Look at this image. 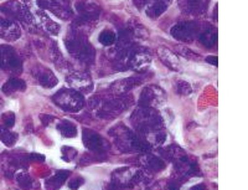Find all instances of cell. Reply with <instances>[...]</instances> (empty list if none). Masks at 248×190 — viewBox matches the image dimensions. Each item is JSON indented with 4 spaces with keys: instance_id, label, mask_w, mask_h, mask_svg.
<instances>
[{
    "instance_id": "cell-15",
    "label": "cell",
    "mask_w": 248,
    "mask_h": 190,
    "mask_svg": "<svg viewBox=\"0 0 248 190\" xmlns=\"http://www.w3.org/2000/svg\"><path fill=\"white\" fill-rule=\"evenodd\" d=\"M70 172L68 171H60L57 172L55 175H52L51 178H48L46 180L45 185H46V189L47 190H59L61 188V185L63 184L66 179L68 178L70 175Z\"/></svg>"
},
{
    "instance_id": "cell-17",
    "label": "cell",
    "mask_w": 248,
    "mask_h": 190,
    "mask_svg": "<svg viewBox=\"0 0 248 190\" xmlns=\"http://www.w3.org/2000/svg\"><path fill=\"white\" fill-rule=\"evenodd\" d=\"M36 15H37L36 17L37 20H39V23L41 24V26H44V29H45L46 32H51V34H54V35L59 34L60 32L59 24L55 23L54 20H51V17L47 16V15L43 12H37Z\"/></svg>"
},
{
    "instance_id": "cell-27",
    "label": "cell",
    "mask_w": 248,
    "mask_h": 190,
    "mask_svg": "<svg viewBox=\"0 0 248 190\" xmlns=\"http://www.w3.org/2000/svg\"><path fill=\"white\" fill-rule=\"evenodd\" d=\"M176 51L184 56L185 59H189V60H194V61H199L201 60V56L196 52H194L192 50H190L189 48H185V46H176Z\"/></svg>"
},
{
    "instance_id": "cell-9",
    "label": "cell",
    "mask_w": 248,
    "mask_h": 190,
    "mask_svg": "<svg viewBox=\"0 0 248 190\" xmlns=\"http://www.w3.org/2000/svg\"><path fill=\"white\" fill-rule=\"evenodd\" d=\"M199 32V26L196 23H183L175 26L171 30L172 36L183 41H190Z\"/></svg>"
},
{
    "instance_id": "cell-21",
    "label": "cell",
    "mask_w": 248,
    "mask_h": 190,
    "mask_svg": "<svg viewBox=\"0 0 248 190\" xmlns=\"http://www.w3.org/2000/svg\"><path fill=\"white\" fill-rule=\"evenodd\" d=\"M150 61H152V57L149 55L144 54V52H138V54H136L132 57L130 63H132L134 70H137V71H143V70H145L149 66Z\"/></svg>"
},
{
    "instance_id": "cell-25",
    "label": "cell",
    "mask_w": 248,
    "mask_h": 190,
    "mask_svg": "<svg viewBox=\"0 0 248 190\" xmlns=\"http://www.w3.org/2000/svg\"><path fill=\"white\" fill-rule=\"evenodd\" d=\"M0 141L8 147H13L17 142V134L13 133L8 128L0 126Z\"/></svg>"
},
{
    "instance_id": "cell-20",
    "label": "cell",
    "mask_w": 248,
    "mask_h": 190,
    "mask_svg": "<svg viewBox=\"0 0 248 190\" xmlns=\"http://www.w3.org/2000/svg\"><path fill=\"white\" fill-rule=\"evenodd\" d=\"M163 154L165 156V158L169 159V160H171L172 163L175 162H179V160H181V159L186 158V153L184 149H181L179 145H169L168 148H165L163 152Z\"/></svg>"
},
{
    "instance_id": "cell-34",
    "label": "cell",
    "mask_w": 248,
    "mask_h": 190,
    "mask_svg": "<svg viewBox=\"0 0 248 190\" xmlns=\"http://www.w3.org/2000/svg\"><path fill=\"white\" fill-rule=\"evenodd\" d=\"M168 189L169 190H179L180 189V183L178 180H170L168 183Z\"/></svg>"
},
{
    "instance_id": "cell-35",
    "label": "cell",
    "mask_w": 248,
    "mask_h": 190,
    "mask_svg": "<svg viewBox=\"0 0 248 190\" xmlns=\"http://www.w3.org/2000/svg\"><path fill=\"white\" fill-rule=\"evenodd\" d=\"M40 119H41V122H43L44 125L47 126L51 121H54V117L48 116V114H41V116H40Z\"/></svg>"
},
{
    "instance_id": "cell-6",
    "label": "cell",
    "mask_w": 248,
    "mask_h": 190,
    "mask_svg": "<svg viewBox=\"0 0 248 190\" xmlns=\"http://www.w3.org/2000/svg\"><path fill=\"white\" fill-rule=\"evenodd\" d=\"M167 102V94L159 86H148L141 91L138 105L140 107L156 108Z\"/></svg>"
},
{
    "instance_id": "cell-32",
    "label": "cell",
    "mask_w": 248,
    "mask_h": 190,
    "mask_svg": "<svg viewBox=\"0 0 248 190\" xmlns=\"http://www.w3.org/2000/svg\"><path fill=\"white\" fill-rule=\"evenodd\" d=\"M76 154H77V151L76 149H74V148H71V147L62 148V158L65 159V160H67V162L72 160V159L76 157Z\"/></svg>"
},
{
    "instance_id": "cell-2",
    "label": "cell",
    "mask_w": 248,
    "mask_h": 190,
    "mask_svg": "<svg viewBox=\"0 0 248 190\" xmlns=\"http://www.w3.org/2000/svg\"><path fill=\"white\" fill-rule=\"evenodd\" d=\"M114 143L122 152L125 153H147L150 151V144L144 138L139 137L129 128L118 125L110 131Z\"/></svg>"
},
{
    "instance_id": "cell-18",
    "label": "cell",
    "mask_w": 248,
    "mask_h": 190,
    "mask_svg": "<svg viewBox=\"0 0 248 190\" xmlns=\"http://www.w3.org/2000/svg\"><path fill=\"white\" fill-rule=\"evenodd\" d=\"M170 0H152L147 9V14L150 17H158L159 15L163 14L168 9Z\"/></svg>"
},
{
    "instance_id": "cell-22",
    "label": "cell",
    "mask_w": 248,
    "mask_h": 190,
    "mask_svg": "<svg viewBox=\"0 0 248 190\" xmlns=\"http://www.w3.org/2000/svg\"><path fill=\"white\" fill-rule=\"evenodd\" d=\"M26 90L25 81L20 79H10L5 85L3 86V92L5 95H12L14 92H21Z\"/></svg>"
},
{
    "instance_id": "cell-4",
    "label": "cell",
    "mask_w": 248,
    "mask_h": 190,
    "mask_svg": "<svg viewBox=\"0 0 248 190\" xmlns=\"http://www.w3.org/2000/svg\"><path fill=\"white\" fill-rule=\"evenodd\" d=\"M52 99L61 110L66 112L76 113L85 107V98L76 90H68V88L60 90Z\"/></svg>"
},
{
    "instance_id": "cell-14",
    "label": "cell",
    "mask_w": 248,
    "mask_h": 190,
    "mask_svg": "<svg viewBox=\"0 0 248 190\" xmlns=\"http://www.w3.org/2000/svg\"><path fill=\"white\" fill-rule=\"evenodd\" d=\"M77 10L81 14V17L85 21H90V20L97 19L99 14V9L96 4H91V3H82L78 4L77 6Z\"/></svg>"
},
{
    "instance_id": "cell-24",
    "label": "cell",
    "mask_w": 248,
    "mask_h": 190,
    "mask_svg": "<svg viewBox=\"0 0 248 190\" xmlns=\"http://www.w3.org/2000/svg\"><path fill=\"white\" fill-rule=\"evenodd\" d=\"M57 131L66 138H74L77 134V128L74 123L67 119H63L57 125Z\"/></svg>"
},
{
    "instance_id": "cell-8",
    "label": "cell",
    "mask_w": 248,
    "mask_h": 190,
    "mask_svg": "<svg viewBox=\"0 0 248 190\" xmlns=\"http://www.w3.org/2000/svg\"><path fill=\"white\" fill-rule=\"evenodd\" d=\"M37 3L41 8L48 9L61 19H68L72 15L67 0H37Z\"/></svg>"
},
{
    "instance_id": "cell-7",
    "label": "cell",
    "mask_w": 248,
    "mask_h": 190,
    "mask_svg": "<svg viewBox=\"0 0 248 190\" xmlns=\"http://www.w3.org/2000/svg\"><path fill=\"white\" fill-rule=\"evenodd\" d=\"M82 134H83L82 139H83L86 148L92 151L93 153H105L109 149V143L97 132L85 128Z\"/></svg>"
},
{
    "instance_id": "cell-38",
    "label": "cell",
    "mask_w": 248,
    "mask_h": 190,
    "mask_svg": "<svg viewBox=\"0 0 248 190\" xmlns=\"http://www.w3.org/2000/svg\"><path fill=\"white\" fill-rule=\"evenodd\" d=\"M1 103H3V101H1V98H0V106H1Z\"/></svg>"
},
{
    "instance_id": "cell-1",
    "label": "cell",
    "mask_w": 248,
    "mask_h": 190,
    "mask_svg": "<svg viewBox=\"0 0 248 190\" xmlns=\"http://www.w3.org/2000/svg\"><path fill=\"white\" fill-rule=\"evenodd\" d=\"M130 122L134 129L138 132L148 143L163 144L167 139V133L164 131L163 119L155 108L140 107L133 112Z\"/></svg>"
},
{
    "instance_id": "cell-28",
    "label": "cell",
    "mask_w": 248,
    "mask_h": 190,
    "mask_svg": "<svg viewBox=\"0 0 248 190\" xmlns=\"http://www.w3.org/2000/svg\"><path fill=\"white\" fill-rule=\"evenodd\" d=\"M216 32H214V30H207V32H205L201 35V43L205 44L209 48H211L214 44H216Z\"/></svg>"
},
{
    "instance_id": "cell-12",
    "label": "cell",
    "mask_w": 248,
    "mask_h": 190,
    "mask_svg": "<svg viewBox=\"0 0 248 190\" xmlns=\"http://www.w3.org/2000/svg\"><path fill=\"white\" fill-rule=\"evenodd\" d=\"M158 55L160 57V60L163 61L165 65L168 66L171 70L175 71H179L180 70V63H179L178 57L172 51H170L169 48H158Z\"/></svg>"
},
{
    "instance_id": "cell-11",
    "label": "cell",
    "mask_w": 248,
    "mask_h": 190,
    "mask_svg": "<svg viewBox=\"0 0 248 190\" xmlns=\"http://www.w3.org/2000/svg\"><path fill=\"white\" fill-rule=\"evenodd\" d=\"M140 83V79L138 77H130V79H119L117 82H114L110 87L112 92L117 96H121L123 94H127L128 91H130L132 88H134L136 86H138Z\"/></svg>"
},
{
    "instance_id": "cell-5",
    "label": "cell",
    "mask_w": 248,
    "mask_h": 190,
    "mask_svg": "<svg viewBox=\"0 0 248 190\" xmlns=\"http://www.w3.org/2000/svg\"><path fill=\"white\" fill-rule=\"evenodd\" d=\"M143 178V173L138 168L123 167L118 168L112 173L113 184L117 188H130L138 184Z\"/></svg>"
},
{
    "instance_id": "cell-13",
    "label": "cell",
    "mask_w": 248,
    "mask_h": 190,
    "mask_svg": "<svg viewBox=\"0 0 248 190\" xmlns=\"http://www.w3.org/2000/svg\"><path fill=\"white\" fill-rule=\"evenodd\" d=\"M207 0H180V6L183 10L191 14L205 13Z\"/></svg>"
},
{
    "instance_id": "cell-23",
    "label": "cell",
    "mask_w": 248,
    "mask_h": 190,
    "mask_svg": "<svg viewBox=\"0 0 248 190\" xmlns=\"http://www.w3.org/2000/svg\"><path fill=\"white\" fill-rule=\"evenodd\" d=\"M20 35H21V30L16 23L10 24L6 28L1 29V32H0V36L6 41H15V40L19 39Z\"/></svg>"
},
{
    "instance_id": "cell-31",
    "label": "cell",
    "mask_w": 248,
    "mask_h": 190,
    "mask_svg": "<svg viewBox=\"0 0 248 190\" xmlns=\"http://www.w3.org/2000/svg\"><path fill=\"white\" fill-rule=\"evenodd\" d=\"M15 119H16L15 113H13V112H6V113L3 114V117H1V122H3V125L5 126L6 128H12L13 126L15 125Z\"/></svg>"
},
{
    "instance_id": "cell-37",
    "label": "cell",
    "mask_w": 248,
    "mask_h": 190,
    "mask_svg": "<svg viewBox=\"0 0 248 190\" xmlns=\"http://www.w3.org/2000/svg\"><path fill=\"white\" fill-rule=\"evenodd\" d=\"M190 190H207V189H206V187L203 184H199V185H195V187H192Z\"/></svg>"
},
{
    "instance_id": "cell-3",
    "label": "cell",
    "mask_w": 248,
    "mask_h": 190,
    "mask_svg": "<svg viewBox=\"0 0 248 190\" xmlns=\"http://www.w3.org/2000/svg\"><path fill=\"white\" fill-rule=\"evenodd\" d=\"M90 106L91 108L96 110L97 117L105 119H112L123 113L129 107V102H127L124 98H110L99 101L97 97L96 98L93 97V98L90 99Z\"/></svg>"
},
{
    "instance_id": "cell-26",
    "label": "cell",
    "mask_w": 248,
    "mask_h": 190,
    "mask_svg": "<svg viewBox=\"0 0 248 190\" xmlns=\"http://www.w3.org/2000/svg\"><path fill=\"white\" fill-rule=\"evenodd\" d=\"M175 91L180 96H187L192 92V87L189 82H186L184 79H178L175 82Z\"/></svg>"
},
{
    "instance_id": "cell-30",
    "label": "cell",
    "mask_w": 248,
    "mask_h": 190,
    "mask_svg": "<svg viewBox=\"0 0 248 190\" xmlns=\"http://www.w3.org/2000/svg\"><path fill=\"white\" fill-rule=\"evenodd\" d=\"M16 182L17 184L21 188H24V189H29V188L32 185V180H31L30 175H28V174L25 173L19 174V175L16 176Z\"/></svg>"
},
{
    "instance_id": "cell-10",
    "label": "cell",
    "mask_w": 248,
    "mask_h": 190,
    "mask_svg": "<svg viewBox=\"0 0 248 190\" xmlns=\"http://www.w3.org/2000/svg\"><path fill=\"white\" fill-rule=\"evenodd\" d=\"M67 82L76 91L85 92V94L92 91V79L88 75L82 74V72H76V74H72L71 76H68Z\"/></svg>"
},
{
    "instance_id": "cell-16",
    "label": "cell",
    "mask_w": 248,
    "mask_h": 190,
    "mask_svg": "<svg viewBox=\"0 0 248 190\" xmlns=\"http://www.w3.org/2000/svg\"><path fill=\"white\" fill-rule=\"evenodd\" d=\"M143 164L145 165L147 169H149L150 172H154V173H158V172L164 171L165 167H167L163 159L155 156H144Z\"/></svg>"
},
{
    "instance_id": "cell-19",
    "label": "cell",
    "mask_w": 248,
    "mask_h": 190,
    "mask_svg": "<svg viewBox=\"0 0 248 190\" xmlns=\"http://www.w3.org/2000/svg\"><path fill=\"white\" fill-rule=\"evenodd\" d=\"M37 79H39L40 85L46 88L55 87V86L57 85V82H59V79L55 76L54 72L47 70V68L43 70V71L37 75Z\"/></svg>"
},
{
    "instance_id": "cell-29",
    "label": "cell",
    "mask_w": 248,
    "mask_h": 190,
    "mask_svg": "<svg viewBox=\"0 0 248 190\" xmlns=\"http://www.w3.org/2000/svg\"><path fill=\"white\" fill-rule=\"evenodd\" d=\"M114 41H116V35H114V32H109V30H105V32L99 35V43H101L102 45L109 46L112 45Z\"/></svg>"
},
{
    "instance_id": "cell-36",
    "label": "cell",
    "mask_w": 248,
    "mask_h": 190,
    "mask_svg": "<svg viewBox=\"0 0 248 190\" xmlns=\"http://www.w3.org/2000/svg\"><path fill=\"white\" fill-rule=\"evenodd\" d=\"M206 61H207L209 63H211V65H214V66H217V63H218L216 56H209L207 59H206Z\"/></svg>"
},
{
    "instance_id": "cell-33",
    "label": "cell",
    "mask_w": 248,
    "mask_h": 190,
    "mask_svg": "<svg viewBox=\"0 0 248 190\" xmlns=\"http://www.w3.org/2000/svg\"><path fill=\"white\" fill-rule=\"evenodd\" d=\"M83 183H85V180L82 178H75L68 183V188H70L71 190H77L81 185H83Z\"/></svg>"
}]
</instances>
